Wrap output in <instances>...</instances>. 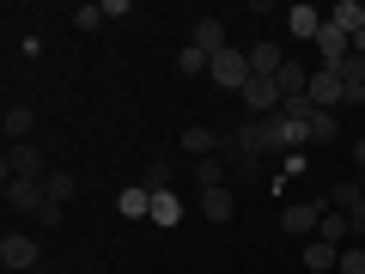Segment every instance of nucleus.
<instances>
[{
    "label": "nucleus",
    "mask_w": 365,
    "mask_h": 274,
    "mask_svg": "<svg viewBox=\"0 0 365 274\" xmlns=\"http://www.w3.org/2000/svg\"><path fill=\"white\" fill-rule=\"evenodd\" d=\"M49 153H43L37 141H19V146H6V171H0V177H31V183H43L49 177Z\"/></svg>",
    "instance_id": "nucleus-4"
},
{
    "label": "nucleus",
    "mask_w": 365,
    "mask_h": 274,
    "mask_svg": "<svg viewBox=\"0 0 365 274\" xmlns=\"http://www.w3.org/2000/svg\"><path fill=\"white\" fill-rule=\"evenodd\" d=\"M104 0H86V6H73V31H98V25H104Z\"/></svg>",
    "instance_id": "nucleus-21"
},
{
    "label": "nucleus",
    "mask_w": 365,
    "mask_h": 274,
    "mask_svg": "<svg viewBox=\"0 0 365 274\" xmlns=\"http://www.w3.org/2000/svg\"><path fill=\"white\" fill-rule=\"evenodd\" d=\"M353 55H359V61H365V31H353Z\"/></svg>",
    "instance_id": "nucleus-27"
},
{
    "label": "nucleus",
    "mask_w": 365,
    "mask_h": 274,
    "mask_svg": "<svg viewBox=\"0 0 365 274\" xmlns=\"http://www.w3.org/2000/svg\"><path fill=\"white\" fill-rule=\"evenodd\" d=\"M311 104L329 110V116L347 104V79H341V67H323V61H317V73H311Z\"/></svg>",
    "instance_id": "nucleus-5"
},
{
    "label": "nucleus",
    "mask_w": 365,
    "mask_h": 274,
    "mask_svg": "<svg viewBox=\"0 0 365 274\" xmlns=\"http://www.w3.org/2000/svg\"><path fill=\"white\" fill-rule=\"evenodd\" d=\"M329 25V13H317V6H287V37H299V43H317V31Z\"/></svg>",
    "instance_id": "nucleus-9"
},
{
    "label": "nucleus",
    "mask_w": 365,
    "mask_h": 274,
    "mask_svg": "<svg viewBox=\"0 0 365 274\" xmlns=\"http://www.w3.org/2000/svg\"><path fill=\"white\" fill-rule=\"evenodd\" d=\"M31 110L25 104H6V116H0V128H6V146H19V141H31Z\"/></svg>",
    "instance_id": "nucleus-16"
},
{
    "label": "nucleus",
    "mask_w": 365,
    "mask_h": 274,
    "mask_svg": "<svg viewBox=\"0 0 365 274\" xmlns=\"http://www.w3.org/2000/svg\"><path fill=\"white\" fill-rule=\"evenodd\" d=\"M323 213H329V196H323V201H292V208H280V232L311 244V238L323 232Z\"/></svg>",
    "instance_id": "nucleus-2"
},
{
    "label": "nucleus",
    "mask_w": 365,
    "mask_h": 274,
    "mask_svg": "<svg viewBox=\"0 0 365 274\" xmlns=\"http://www.w3.org/2000/svg\"><path fill=\"white\" fill-rule=\"evenodd\" d=\"M0 262H6V274H31V268H43V238H31V232H6V238H0Z\"/></svg>",
    "instance_id": "nucleus-3"
},
{
    "label": "nucleus",
    "mask_w": 365,
    "mask_h": 274,
    "mask_svg": "<svg viewBox=\"0 0 365 274\" xmlns=\"http://www.w3.org/2000/svg\"><path fill=\"white\" fill-rule=\"evenodd\" d=\"M43 189H49V201H55V208H67V201H73V189H79V177H73L67 165H55L49 177H43Z\"/></svg>",
    "instance_id": "nucleus-15"
},
{
    "label": "nucleus",
    "mask_w": 365,
    "mask_h": 274,
    "mask_svg": "<svg viewBox=\"0 0 365 274\" xmlns=\"http://www.w3.org/2000/svg\"><path fill=\"white\" fill-rule=\"evenodd\" d=\"M182 153L213 158V153H220V134H213V128H201V122H189V128H182Z\"/></svg>",
    "instance_id": "nucleus-14"
},
{
    "label": "nucleus",
    "mask_w": 365,
    "mask_h": 274,
    "mask_svg": "<svg viewBox=\"0 0 365 274\" xmlns=\"http://www.w3.org/2000/svg\"><path fill=\"white\" fill-rule=\"evenodd\" d=\"M280 67H287V49H280V43H274V37H262L256 49H250V73L274 79V73H280Z\"/></svg>",
    "instance_id": "nucleus-11"
},
{
    "label": "nucleus",
    "mask_w": 365,
    "mask_h": 274,
    "mask_svg": "<svg viewBox=\"0 0 365 274\" xmlns=\"http://www.w3.org/2000/svg\"><path fill=\"white\" fill-rule=\"evenodd\" d=\"M317 238H323V244H335V250H347V244H353V220L329 208V213H323V232H317Z\"/></svg>",
    "instance_id": "nucleus-17"
},
{
    "label": "nucleus",
    "mask_w": 365,
    "mask_h": 274,
    "mask_svg": "<svg viewBox=\"0 0 365 274\" xmlns=\"http://www.w3.org/2000/svg\"><path fill=\"white\" fill-rule=\"evenodd\" d=\"M61 220H67V213L55 208V201H49V208H43V213H37V225H43V232H55V225H61Z\"/></svg>",
    "instance_id": "nucleus-25"
},
{
    "label": "nucleus",
    "mask_w": 365,
    "mask_h": 274,
    "mask_svg": "<svg viewBox=\"0 0 365 274\" xmlns=\"http://www.w3.org/2000/svg\"><path fill=\"white\" fill-rule=\"evenodd\" d=\"M335 262H341L335 244H323V238H311V244H304V268H311V274H329Z\"/></svg>",
    "instance_id": "nucleus-19"
},
{
    "label": "nucleus",
    "mask_w": 365,
    "mask_h": 274,
    "mask_svg": "<svg viewBox=\"0 0 365 274\" xmlns=\"http://www.w3.org/2000/svg\"><path fill=\"white\" fill-rule=\"evenodd\" d=\"M311 141H317V146H329V141H341V122L329 116V110H317V116H311Z\"/></svg>",
    "instance_id": "nucleus-22"
},
{
    "label": "nucleus",
    "mask_w": 365,
    "mask_h": 274,
    "mask_svg": "<svg viewBox=\"0 0 365 274\" xmlns=\"http://www.w3.org/2000/svg\"><path fill=\"white\" fill-rule=\"evenodd\" d=\"M153 220H158V225H182V201H177V189H153Z\"/></svg>",
    "instance_id": "nucleus-20"
},
{
    "label": "nucleus",
    "mask_w": 365,
    "mask_h": 274,
    "mask_svg": "<svg viewBox=\"0 0 365 274\" xmlns=\"http://www.w3.org/2000/svg\"><path fill=\"white\" fill-rule=\"evenodd\" d=\"M177 73H207V55H201L195 43H182L177 49Z\"/></svg>",
    "instance_id": "nucleus-23"
},
{
    "label": "nucleus",
    "mask_w": 365,
    "mask_h": 274,
    "mask_svg": "<svg viewBox=\"0 0 365 274\" xmlns=\"http://www.w3.org/2000/svg\"><path fill=\"white\" fill-rule=\"evenodd\" d=\"M201 213H207L213 225H225L237 213V189H201Z\"/></svg>",
    "instance_id": "nucleus-13"
},
{
    "label": "nucleus",
    "mask_w": 365,
    "mask_h": 274,
    "mask_svg": "<svg viewBox=\"0 0 365 274\" xmlns=\"http://www.w3.org/2000/svg\"><path fill=\"white\" fill-rule=\"evenodd\" d=\"M341 274H365V244H347L341 250V262H335Z\"/></svg>",
    "instance_id": "nucleus-24"
},
{
    "label": "nucleus",
    "mask_w": 365,
    "mask_h": 274,
    "mask_svg": "<svg viewBox=\"0 0 365 274\" xmlns=\"http://www.w3.org/2000/svg\"><path fill=\"white\" fill-rule=\"evenodd\" d=\"M353 165H359V183H365V141H353Z\"/></svg>",
    "instance_id": "nucleus-26"
},
{
    "label": "nucleus",
    "mask_w": 365,
    "mask_h": 274,
    "mask_svg": "<svg viewBox=\"0 0 365 274\" xmlns=\"http://www.w3.org/2000/svg\"><path fill=\"white\" fill-rule=\"evenodd\" d=\"M207 79H213L220 91H244V86H250V49H237V43H232V49H220V55L207 61Z\"/></svg>",
    "instance_id": "nucleus-1"
},
{
    "label": "nucleus",
    "mask_w": 365,
    "mask_h": 274,
    "mask_svg": "<svg viewBox=\"0 0 365 274\" xmlns=\"http://www.w3.org/2000/svg\"><path fill=\"white\" fill-rule=\"evenodd\" d=\"M237 98H244L250 116H280V104H287V98H280V86H274V79H262V73H250V86L237 91Z\"/></svg>",
    "instance_id": "nucleus-6"
},
{
    "label": "nucleus",
    "mask_w": 365,
    "mask_h": 274,
    "mask_svg": "<svg viewBox=\"0 0 365 274\" xmlns=\"http://www.w3.org/2000/svg\"><path fill=\"white\" fill-rule=\"evenodd\" d=\"M116 213H122V220H153V189H146V183L122 189V196H116Z\"/></svg>",
    "instance_id": "nucleus-12"
},
{
    "label": "nucleus",
    "mask_w": 365,
    "mask_h": 274,
    "mask_svg": "<svg viewBox=\"0 0 365 274\" xmlns=\"http://www.w3.org/2000/svg\"><path fill=\"white\" fill-rule=\"evenodd\" d=\"M329 19L353 37V31H365V0H335V6H329Z\"/></svg>",
    "instance_id": "nucleus-18"
},
{
    "label": "nucleus",
    "mask_w": 365,
    "mask_h": 274,
    "mask_svg": "<svg viewBox=\"0 0 365 274\" xmlns=\"http://www.w3.org/2000/svg\"><path fill=\"white\" fill-rule=\"evenodd\" d=\"M189 43H195L207 61H213L220 49H232V43H225V25H220V19H195V25H189Z\"/></svg>",
    "instance_id": "nucleus-10"
},
{
    "label": "nucleus",
    "mask_w": 365,
    "mask_h": 274,
    "mask_svg": "<svg viewBox=\"0 0 365 274\" xmlns=\"http://www.w3.org/2000/svg\"><path fill=\"white\" fill-rule=\"evenodd\" d=\"M311 49L323 55V67H341V61H347V55H353V37H347V31H341V25H335V19H329V25L317 31V43H311Z\"/></svg>",
    "instance_id": "nucleus-8"
},
{
    "label": "nucleus",
    "mask_w": 365,
    "mask_h": 274,
    "mask_svg": "<svg viewBox=\"0 0 365 274\" xmlns=\"http://www.w3.org/2000/svg\"><path fill=\"white\" fill-rule=\"evenodd\" d=\"M0 189H6V208H19V213H43L49 208V189L31 183V177H0Z\"/></svg>",
    "instance_id": "nucleus-7"
}]
</instances>
